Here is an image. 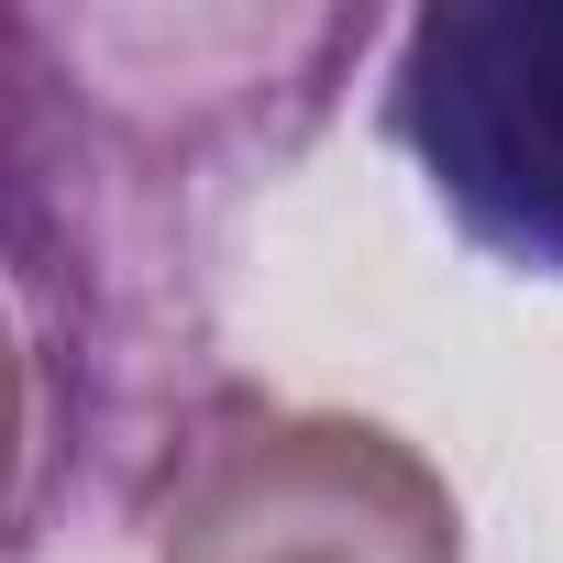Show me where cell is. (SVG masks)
Wrapping results in <instances>:
<instances>
[{"label":"cell","instance_id":"obj_1","mask_svg":"<svg viewBox=\"0 0 563 563\" xmlns=\"http://www.w3.org/2000/svg\"><path fill=\"white\" fill-rule=\"evenodd\" d=\"M376 12H0L23 310V541L56 519H155L221 409L210 265L243 188L288 166Z\"/></svg>","mask_w":563,"mask_h":563},{"label":"cell","instance_id":"obj_2","mask_svg":"<svg viewBox=\"0 0 563 563\" xmlns=\"http://www.w3.org/2000/svg\"><path fill=\"white\" fill-rule=\"evenodd\" d=\"M155 563H464V508L387 420L221 387L155 497Z\"/></svg>","mask_w":563,"mask_h":563},{"label":"cell","instance_id":"obj_3","mask_svg":"<svg viewBox=\"0 0 563 563\" xmlns=\"http://www.w3.org/2000/svg\"><path fill=\"white\" fill-rule=\"evenodd\" d=\"M376 122L475 254L563 276V0L409 12L387 45Z\"/></svg>","mask_w":563,"mask_h":563}]
</instances>
